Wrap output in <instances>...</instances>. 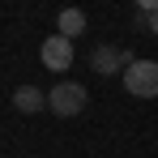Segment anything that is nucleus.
Masks as SVG:
<instances>
[{
  "label": "nucleus",
  "mask_w": 158,
  "mask_h": 158,
  "mask_svg": "<svg viewBox=\"0 0 158 158\" xmlns=\"http://www.w3.org/2000/svg\"><path fill=\"white\" fill-rule=\"evenodd\" d=\"M145 30H150V34H158V9L150 13V22H145Z\"/></svg>",
  "instance_id": "7"
},
{
  "label": "nucleus",
  "mask_w": 158,
  "mask_h": 158,
  "mask_svg": "<svg viewBox=\"0 0 158 158\" xmlns=\"http://www.w3.org/2000/svg\"><path fill=\"white\" fill-rule=\"evenodd\" d=\"M39 60H43V69L64 73V69L73 64V43H69L64 34H47V39H43V47H39Z\"/></svg>",
  "instance_id": "3"
},
{
  "label": "nucleus",
  "mask_w": 158,
  "mask_h": 158,
  "mask_svg": "<svg viewBox=\"0 0 158 158\" xmlns=\"http://www.w3.org/2000/svg\"><path fill=\"white\" fill-rule=\"evenodd\" d=\"M85 103H90V94H85V85H77V81H60L52 94H47V111H56L60 120L81 115V111H85Z\"/></svg>",
  "instance_id": "1"
},
{
  "label": "nucleus",
  "mask_w": 158,
  "mask_h": 158,
  "mask_svg": "<svg viewBox=\"0 0 158 158\" xmlns=\"http://www.w3.org/2000/svg\"><path fill=\"white\" fill-rule=\"evenodd\" d=\"M60 34H64L69 43H73L77 34H85V13H81V9H64V13H60Z\"/></svg>",
  "instance_id": "6"
},
{
  "label": "nucleus",
  "mask_w": 158,
  "mask_h": 158,
  "mask_svg": "<svg viewBox=\"0 0 158 158\" xmlns=\"http://www.w3.org/2000/svg\"><path fill=\"white\" fill-rule=\"evenodd\" d=\"M13 107H17L22 115H39V111H47V94H43L39 85H17V90H13Z\"/></svg>",
  "instance_id": "5"
},
{
  "label": "nucleus",
  "mask_w": 158,
  "mask_h": 158,
  "mask_svg": "<svg viewBox=\"0 0 158 158\" xmlns=\"http://www.w3.org/2000/svg\"><path fill=\"white\" fill-rule=\"evenodd\" d=\"M124 90L132 98H158V60H137L124 69Z\"/></svg>",
  "instance_id": "2"
},
{
  "label": "nucleus",
  "mask_w": 158,
  "mask_h": 158,
  "mask_svg": "<svg viewBox=\"0 0 158 158\" xmlns=\"http://www.w3.org/2000/svg\"><path fill=\"white\" fill-rule=\"evenodd\" d=\"M90 64H94V73H98V77H111V73L132 69V64H137V56L124 52V47H98V52L90 56Z\"/></svg>",
  "instance_id": "4"
}]
</instances>
